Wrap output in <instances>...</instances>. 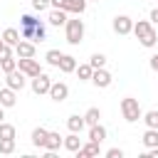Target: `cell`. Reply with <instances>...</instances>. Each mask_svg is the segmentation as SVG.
Returning <instances> with one entry per match:
<instances>
[{
    "instance_id": "6da1fadb",
    "label": "cell",
    "mask_w": 158,
    "mask_h": 158,
    "mask_svg": "<svg viewBox=\"0 0 158 158\" xmlns=\"http://www.w3.org/2000/svg\"><path fill=\"white\" fill-rule=\"evenodd\" d=\"M47 35L42 20H37L35 15H20V37L22 40H30V42H42Z\"/></svg>"
},
{
    "instance_id": "7a4b0ae2",
    "label": "cell",
    "mask_w": 158,
    "mask_h": 158,
    "mask_svg": "<svg viewBox=\"0 0 158 158\" xmlns=\"http://www.w3.org/2000/svg\"><path fill=\"white\" fill-rule=\"evenodd\" d=\"M136 37H138V42L143 44V47H156V42H158V32H156V27L151 25V20H138V22H133V30H131Z\"/></svg>"
},
{
    "instance_id": "3957f363",
    "label": "cell",
    "mask_w": 158,
    "mask_h": 158,
    "mask_svg": "<svg viewBox=\"0 0 158 158\" xmlns=\"http://www.w3.org/2000/svg\"><path fill=\"white\" fill-rule=\"evenodd\" d=\"M64 35H67V42L69 44H81V40H84V22L77 17V20H69L67 17V22H64Z\"/></svg>"
},
{
    "instance_id": "277c9868",
    "label": "cell",
    "mask_w": 158,
    "mask_h": 158,
    "mask_svg": "<svg viewBox=\"0 0 158 158\" xmlns=\"http://www.w3.org/2000/svg\"><path fill=\"white\" fill-rule=\"evenodd\" d=\"M121 116H123L128 123H136V121L143 116V111H141V106H138V99H133V96L121 99Z\"/></svg>"
},
{
    "instance_id": "5b68a950",
    "label": "cell",
    "mask_w": 158,
    "mask_h": 158,
    "mask_svg": "<svg viewBox=\"0 0 158 158\" xmlns=\"http://www.w3.org/2000/svg\"><path fill=\"white\" fill-rule=\"evenodd\" d=\"M17 69H20L27 79H32V77H37V74L42 72V67H40V62H37L35 57H17Z\"/></svg>"
},
{
    "instance_id": "8992f818",
    "label": "cell",
    "mask_w": 158,
    "mask_h": 158,
    "mask_svg": "<svg viewBox=\"0 0 158 158\" xmlns=\"http://www.w3.org/2000/svg\"><path fill=\"white\" fill-rule=\"evenodd\" d=\"M96 89H106V86H111V81H114V77L104 69V67H99V69H94L91 72V79H89Z\"/></svg>"
},
{
    "instance_id": "52a82bcc",
    "label": "cell",
    "mask_w": 158,
    "mask_h": 158,
    "mask_svg": "<svg viewBox=\"0 0 158 158\" xmlns=\"http://www.w3.org/2000/svg\"><path fill=\"white\" fill-rule=\"evenodd\" d=\"M49 86H52V79H49L44 72H40L37 77H32V91H35L37 96L47 94V91H49Z\"/></svg>"
},
{
    "instance_id": "ba28073f",
    "label": "cell",
    "mask_w": 158,
    "mask_h": 158,
    "mask_svg": "<svg viewBox=\"0 0 158 158\" xmlns=\"http://www.w3.org/2000/svg\"><path fill=\"white\" fill-rule=\"evenodd\" d=\"M49 99L52 101H57V104H62L67 96H69V86L64 84V81H52V86H49Z\"/></svg>"
},
{
    "instance_id": "9c48e42d",
    "label": "cell",
    "mask_w": 158,
    "mask_h": 158,
    "mask_svg": "<svg viewBox=\"0 0 158 158\" xmlns=\"http://www.w3.org/2000/svg\"><path fill=\"white\" fill-rule=\"evenodd\" d=\"M133 30V20L128 15H116L114 17V32L116 35H131Z\"/></svg>"
},
{
    "instance_id": "30bf717a",
    "label": "cell",
    "mask_w": 158,
    "mask_h": 158,
    "mask_svg": "<svg viewBox=\"0 0 158 158\" xmlns=\"http://www.w3.org/2000/svg\"><path fill=\"white\" fill-rule=\"evenodd\" d=\"M25 79H27V77H25L20 69H12V72H7V74H5L7 86H10V89H15V91H22V89H25Z\"/></svg>"
},
{
    "instance_id": "8fae6325",
    "label": "cell",
    "mask_w": 158,
    "mask_h": 158,
    "mask_svg": "<svg viewBox=\"0 0 158 158\" xmlns=\"http://www.w3.org/2000/svg\"><path fill=\"white\" fill-rule=\"evenodd\" d=\"M35 52H37V47L30 40H20L15 44V57H35Z\"/></svg>"
},
{
    "instance_id": "7c38bea8",
    "label": "cell",
    "mask_w": 158,
    "mask_h": 158,
    "mask_svg": "<svg viewBox=\"0 0 158 158\" xmlns=\"http://www.w3.org/2000/svg\"><path fill=\"white\" fill-rule=\"evenodd\" d=\"M15 104H17V91H15V89H10V86L0 89V106H5V109H12Z\"/></svg>"
},
{
    "instance_id": "4fadbf2b",
    "label": "cell",
    "mask_w": 158,
    "mask_h": 158,
    "mask_svg": "<svg viewBox=\"0 0 158 158\" xmlns=\"http://www.w3.org/2000/svg\"><path fill=\"white\" fill-rule=\"evenodd\" d=\"M86 2H89V0H64V2H62V10H64V12L81 15V12L86 10Z\"/></svg>"
},
{
    "instance_id": "5bb4252c",
    "label": "cell",
    "mask_w": 158,
    "mask_h": 158,
    "mask_svg": "<svg viewBox=\"0 0 158 158\" xmlns=\"http://www.w3.org/2000/svg\"><path fill=\"white\" fill-rule=\"evenodd\" d=\"M99 146H101V143L86 141V143H81V146H79L77 156H79V158H86V156H99V153H101V148H99Z\"/></svg>"
},
{
    "instance_id": "9a60e30c",
    "label": "cell",
    "mask_w": 158,
    "mask_h": 158,
    "mask_svg": "<svg viewBox=\"0 0 158 158\" xmlns=\"http://www.w3.org/2000/svg\"><path fill=\"white\" fill-rule=\"evenodd\" d=\"M84 116H79V114H72L69 118H67V128L72 131V133H81L84 131Z\"/></svg>"
},
{
    "instance_id": "2e32d148",
    "label": "cell",
    "mask_w": 158,
    "mask_h": 158,
    "mask_svg": "<svg viewBox=\"0 0 158 158\" xmlns=\"http://www.w3.org/2000/svg\"><path fill=\"white\" fill-rule=\"evenodd\" d=\"M89 141H94V143H104V141H106V128H104L101 123L89 126Z\"/></svg>"
},
{
    "instance_id": "e0dca14e",
    "label": "cell",
    "mask_w": 158,
    "mask_h": 158,
    "mask_svg": "<svg viewBox=\"0 0 158 158\" xmlns=\"http://www.w3.org/2000/svg\"><path fill=\"white\" fill-rule=\"evenodd\" d=\"M59 72H64V74H72L74 69H77V59L72 57V54H62V59H59V67H57Z\"/></svg>"
},
{
    "instance_id": "ac0fdd59",
    "label": "cell",
    "mask_w": 158,
    "mask_h": 158,
    "mask_svg": "<svg viewBox=\"0 0 158 158\" xmlns=\"http://www.w3.org/2000/svg\"><path fill=\"white\" fill-rule=\"evenodd\" d=\"M62 141H64V138H62L57 131H49V133H47V141H44V151H59Z\"/></svg>"
},
{
    "instance_id": "d6986e66",
    "label": "cell",
    "mask_w": 158,
    "mask_h": 158,
    "mask_svg": "<svg viewBox=\"0 0 158 158\" xmlns=\"http://www.w3.org/2000/svg\"><path fill=\"white\" fill-rule=\"evenodd\" d=\"M47 22H49V25H54V27H62V25L67 22V12H64V10H57V7H52V12H49Z\"/></svg>"
},
{
    "instance_id": "ffe728a7",
    "label": "cell",
    "mask_w": 158,
    "mask_h": 158,
    "mask_svg": "<svg viewBox=\"0 0 158 158\" xmlns=\"http://www.w3.org/2000/svg\"><path fill=\"white\" fill-rule=\"evenodd\" d=\"M0 37H2V42H5V44H10V47H15V44L22 40V37H20V30H15V27H7Z\"/></svg>"
},
{
    "instance_id": "44dd1931",
    "label": "cell",
    "mask_w": 158,
    "mask_h": 158,
    "mask_svg": "<svg viewBox=\"0 0 158 158\" xmlns=\"http://www.w3.org/2000/svg\"><path fill=\"white\" fill-rule=\"evenodd\" d=\"M47 128H42V126H37L35 131H32V146H37V148H44V141H47Z\"/></svg>"
},
{
    "instance_id": "7402d4cb",
    "label": "cell",
    "mask_w": 158,
    "mask_h": 158,
    "mask_svg": "<svg viewBox=\"0 0 158 158\" xmlns=\"http://www.w3.org/2000/svg\"><path fill=\"white\" fill-rule=\"evenodd\" d=\"M62 146L67 148V151H72V153H77L79 151V146H81V138H79V133H69L64 141H62Z\"/></svg>"
},
{
    "instance_id": "603a6c76",
    "label": "cell",
    "mask_w": 158,
    "mask_h": 158,
    "mask_svg": "<svg viewBox=\"0 0 158 158\" xmlns=\"http://www.w3.org/2000/svg\"><path fill=\"white\" fill-rule=\"evenodd\" d=\"M0 69L7 74V72H12V69H17V57L15 54H2L0 57Z\"/></svg>"
},
{
    "instance_id": "cb8c5ba5",
    "label": "cell",
    "mask_w": 158,
    "mask_h": 158,
    "mask_svg": "<svg viewBox=\"0 0 158 158\" xmlns=\"http://www.w3.org/2000/svg\"><path fill=\"white\" fill-rule=\"evenodd\" d=\"M143 146H146V148L158 146V128H146V133H143Z\"/></svg>"
},
{
    "instance_id": "d4e9b609",
    "label": "cell",
    "mask_w": 158,
    "mask_h": 158,
    "mask_svg": "<svg viewBox=\"0 0 158 158\" xmlns=\"http://www.w3.org/2000/svg\"><path fill=\"white\" fill-rule=\"evenodd\" d=\"M77 77H79V81H89L91 79V72H94V67L91 64H77Z\"/></svg>"
},
{
    "instance_id": "484cf974",
    "label": "cell",
    "mask_w": 158,
    "mask_h": 158,
    "mask_svg": "<svg viewBox=\"0 0 158 158\" xmlns=\"http://www.w3.org/2000/svg\"><path fill=\"white\" fill-rule=\"evenodd\" d=\"M99 121H101V111H99L96 106H91V109L84 114V123H86V126H94V123H99Z\"/></svg>"
},
{
    "instance_id": "4316f807",
    "label": "cell",
    "mask_w": 158,
    "mask_h": 158,
    "mask_svg": "<svg viewBox=\"0 0 158 158\" xmlns=\"http://www.w3.org/2000/svg\"><path fill=\"white\" fill-rule=\"evenodd\" d=\"M141 121L148 126V128H158V111L153 109V111H146L143 116H141Z\"/></svg>"
},
{
    "instance_id": "83f0119b",
    "label": "cell",
    "mask_w": 158,
    "mask_h": 158,
    "mask_svg": "<svg viewBox=\"0 0 158 158\" xmlns=\"http://www.w3.org/2000/svg\"><path fill=\"white\" fill-rule=\"evenodd\" d=\"M15 136H17V128H15L12 123L0 121V138H15Z\"/></svg>"
},
{
    "instance_id": "f1b7e54d",
    "label": "cell",
    "mask_w": 158,
    "mask_h": 158,
    "mask_svg": "<svg viewBox=\"0 0 158 158\" xmlns=\"http://www.w3.org/2000/svg\"><path fill=\"white\" fill-rule=\"evenodd\" d=\"M44 59H47V64H49V67H59V59H62V52H59V49H49V52L44 54Z\"/></svg>"
},
{
    "instance_id": "f546056e",
    "label": "cell",
    "mask_w": 158,
    "mask_h": 158,
    "mask_svg": "<svg viewBox=\"0 0 158 158\" xmlns=\"http://www.w3.org/2000/svg\"><path fill=\"white\" fill-rule=\"evenodd\" d=\"M0 153H5V156L15 153V138H0Z\"/></svg>"
},
{
    "instance_id": "4dcf8cb0",
    "label": "cell",
    "mask_w": 158,
    "mask_h": 158,
    "mask_svg": "<svg viewBox=\"0 0 158 158\" xmlns=\"http://www.w3.org/2000/svg\"><path fill=\"white\" fill-rule=\"evenodd\" d=\"M89 64H91L94 69H99V67H104V64H106V57H104L101 52H96V54H91V59H89Z\"/></svg>"
},
{
    "instance_id": "1f68e13d",
    "label": "cell",
    "mask_w": 158,
    "mask_h": 158,
    "mask_svg": "<svg viewBox=\"0 0 158 158\" xmlns=\"http://www.w3.org/2000/svg\"><path fill=\"white\" fill-rule=\"evenodd\" d=\"M32 7H35L37 12H42V10L49 7V0H32Z\"/></svg>"
},
{
    "instance_id": "d6a6232c",
    "label": "cell",
    "mask_w": 158,
    "mask_h": 158,
    "mask_svg": "<svg viewBox=\"0 0 158 158\" xmlns=\"http://www.w3.org/2000/svg\"><path fill=\"white\" fill-rule=\"evenodd\" d=\"M106 158H123V151L121 148H109L106 151Z\"/></svg>"
},
{
    "instance_id": "836d02e7",
    "label": "cell",
    "mask_w": 158,
    "mask_h": 158,
    "mask_svg": "<svg viewBox=\"0 0 158 158\" xmlns=\"http://www.w3.org/2000/svg\"><path fill=\"white\" fill-rule=\"evenodd\" d=\"M151 25H158V7L151 10Z\"/></svg>"
},
{
    "instance_id": "e575fe53",
    "label": "cell",
    "mask_w": 158,
    "mask_h": 158,
    "mask_svg": "<svg viewBox=\"0 0 158 158\" xmlns=\"http://www.w3.org/2000/svg\"><path fill=\"white\" fill-rule=\"evenodd\" d=\"M151 69H153V72H158V54H153V57H151Z\"/></svg>"
},
{
    "instance_id": "d590c367",
    "label": "cell",
    "mask_w": 158,
    "mask_h": 158,
    "mask_svg": "<svg viewBox=\"0 0 158 158\" xmlns=\"http://www.w3.org/2000/svg\"><path fill=\"white\" fill-rule=\"evenodd\" d=\"M62 2H64V0H49V5L57 7V10H62Z\"/></svg>"
},
{
    "instance_id": "8d00e7d4",
    "label": "cell",
    "mask_w": 158,
    "mask_h": 158,
    "mask_svg": "<svg viewBox=\"0 0 158 158\" xmlns=\"http://www.w3.org/2000/svg\"><path fill=\"white\" fill-rule=\"evenodd\" d=\"M5 118V106H0V121Z\"/></svg>"
},
{
    "instance_id": "74e56055",
    "label": "cell",
    "mask_w": 158,
    "mask_h": 158,
    "mask_svg": "<svg viewBox=\"0 0 158 158\" xmlns=\"http://www.w3.org/2000/svg\"><path fill=\"white\" fill-rule=\"evenodd\" d=\"M2 44H5V42H2V37H0V47H2Z\"/></svg>"
},
{
    "instance_id": "f35d334b",
    "label": "cell",
    "mask_w": 158,
    "mask_h": 158,
    "mask_svg": "<svg viewBox=\"0 0 158 158\" xmlns=\"http://www.w3.org/2000/svg\"><path fill=\"white\" fill-rule=\"evenodd\" d=\"M94 2H99V0H94Z\"/></svg>"
}]
</instances>
